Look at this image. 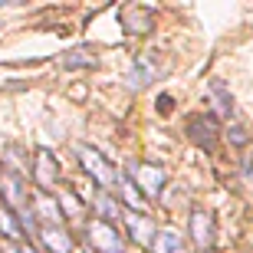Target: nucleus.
Returning a JSON list of instances; mask_svg holds the SVG:
<instances>
[{
	"instance_id": "412c9836",
	"label": "nucleus",
	"mask_w": 253,
	"mask_h": 253,
	"mask_svg": "<svg viewBox=\"0 0 253 253\" xmlns=\"http://www.w3.org/2000/svg\"><path fill=\"white\" fill-rule=\"evenodd\" d=\"M20 253H40V250H33V247H23V250H20Z\"/></svg>"
},
{
	"instance_id": "423d86ee",
	"label": "nucleus",
	"mask_w": 253,
	"mask_h": 253,
	"mask_svg": "<svg viewBox=\"0 0 253 253\" xmlns=\"http://www.w3.org/2000/svg\"><path fill=\"white\" fill-rule=\"evenodd\" d=\"M0 194H3V201H7L13 211H27V184L20 181V174H13V171H3L0 174Z\"/></svg>"
},
{
	"instance_id": "9d476101",
	"label": "nucleus",
	"mask_w": 253,
	"mask_h": 253,
	"mask_svg": "<svg viewBox=\"0 0 253 253\" xmlns=\"http://www.w3.org/2000/svg\"><path fill=\"white\" fill-rule=\"evenodd\" d=\"M40 237H43V244L53 253H73V240H69V234H66L63 227H43Z\"/></svg>"
},
{
	"instance_id": "f257e3e1",
	"label": "nucleus",
	"mask_w": 253,
	"mask_h": 253,
	"mask_svg": "<svg viewBox=\"0 0 253 253\" xmlns=\"http://www.w3.org/2000/svg\"><path fill=\"white\" fill-rule=\"evenodd\" d=\"M128 174L131 181H138V194L141 197H158L161 188H165V181H168V174H165V168L161 165H148V161H131L128 165Z\"/></svg>"
},
{
	"instance_id": "4468645a",
	"label": "nucleus",
	"mask_w": 253,
	"mask_h": 253,
	"mask_svg": "<svg viewBox=\"0 0 253 253\" xmlns=\"http://www.w3.org/2000/svg\"><path fill=\"white\" fill-rule=\"evenodd\" d=\"M125 27H128V33H148L151 30V13L148 10H128V13H125Z\"/></svg>"
},
{
	"instance_id": "dca6fc26",
	"label": "nucleus",
	"mask_w": 253,
	"mask_h": 253,
	"mask_svg": "<svg viewBox=\"0 0 253 253\" xmlns=\"http://www.w3.org/2000/svg\"><path fill=\"white\" fill-rule=\"evenodd\" d=\"M63 66L66 69H76V66H95V56H92V49H73L69 56H63Z\"/></svg>"
},
{
	"instance_id": "9b49d317",
	"label": "nucleus",
	"mask_w": 253,
	"mask_h": 253,
	"mask_svg": "<svg viewBox=\"0 0 253 253\" xmlns=\"http://www.w3.org/2000/svg\"><path fill=\"white\" fill-rule=\"evenodd\" d=\"M211 99H214V112L217 115H234V99H230V92H227V85L220 83V79L211 83Z\"/></svg>"
},
{
	"instance_id": "0eeeda50",
	"label": "nucleus",
	"mask_w": 253,
	"mask_h": 253,
	"mask_svg": "<svg viewBox=\"0 0 253 253\" xmlns=\"http://www.w3.org/2000/svg\"><path fill=\"white\" fill-rule=\"evenodd\" d=\"M158 59L155 56H141V59H135L131 63V69H128V85L131 89H145L148 83H155L158 79Z\"/></svg>"
},
{
	"instance_id": "f8f14e48",
	"label": "nucleus",
	"mask_w": 253,
	"mask_h": 253,
	"mask_svg": "<svg viewBox=\"0 0 253 253\" xmlns=\"http://www.w3.org/2000/svg\"><path fill=\"white\" fill-rule=\"evenodd\" d=\"M30 211H37V214L46 220V227H59V204H53L46 194L33 197V207H30Z\"/></svg>"
},
{
	"instance_id": "aec40b11",
	"label": "nucleus",
	"mask_w": 253,
	"mask_h": 253,
	"mask_svg": "<svg viewBox=\"0 0 253 253\" xmlns=\"http://www.w3.org/2000/svg\"><path fill=\"white\" fill-rule=\"evenodd\" d=\"M171 105H174V99H171V95H158V112H161V115H168Z\"/></svg>"
},
{
	"instance_id": "6e6552de",
	"label": "nucleus",
	"mask_w": 253,
	"mask_h": 253,
	"mask_svg": "<svg viewBox=\"0 0 253 253\" xmlns=\"http://www.w3.org/2000/svg\"><path fill=\"white\" fill-rule=\"evenodd\" d=\"M191 237L197 247H211L214 244V220L207 211H194L191 214Z\"/></svg>"
},
{
	"instance_id": "1a4fd4ad",
	"label": "nucleus",
	"mask_w": 253,
	"mask_h": 253,
	"mask_svg": "<svg viewBox=\"0 0 253 253\" xmlns=\"http://www.w3.org/2000/svg\"><path fill=\"white\" fill-rule=\"evenodd\" d=\"M155 253H184V237L178 230H171V227L158 230L155 234Z\"/></svg>"
},
{
	"instance_id": "f3484780",
	"label": "nucleus",
	"mask_w": 253,
	"mask_h": 253,
	"mask_svg": "<svg viewBox=\"0 0 253 253\" xmlns=\"http://www.w3.org/2000/svg\"><path fill=\"white\" fill-rule=\"evenodd\" d=\"M95 207H99V214L105 217V224H109V217H119V201H115V197H109V194H99L95 197Z\"/></svg>"
},
{
	"instance_id": "20e7f679",
	"label": "nucleus",
	"mask_w": 253,
	"mask_h": 253,
	"mask_svg": "<svg viewBox=\"0 0 253 253\" xmlns=\"http://www.w3.org/2000/svg\"><path fill=\"white\" fill-rule=\"evenodd\" d=\"M33 178H37V184L43 188V194L56 191L59 165H56V158H53V151H46V148H40V151H37V158H33Z\"/></svg>"
},
{
	"instance_id": "39448f33",
	"label": "nucleus",
	"mask_w": 253,
	"mask_h": 253,
	"mask_svg": "<svg viewBox=\"0 0 253 253\" xmlns=\"http://www.w3.org/2000/svg\"><path fill=\"white\" fill-rule=\"evenodd\" d=\"M188 138L194 141V145L211 151L217 145V119L214 115H197V119H191L188 122Z\"/></svg>"
},
{
	"instance_id": "ddd939ff",
	"label": "nucleus",
	"mask_w": 253,
	"mask_h": 253,
	"mask_svg": "<svg viewBox=\"0 0 253 253\" xmlns=\"http://www.w3.org/2000/svg\"><path fill=\"white\" fill-rule=\"evenodd\" d=\"M128 230L138 244H151L155 240V227H151L148 217H141V214H128Z\"/></svg>"
},
{
	"instance_id": "a211bd4d",
	"label": "nucleus",
	"mask_w": 253,
	"mask_h": 253,
	"mask_svg": "<svg viewBox=\"0 0 253 253\" xmlns=\"http://www.w3.org/2000/svg\"><path fill=\"white\" fill-rule=\"evenodd\" d=\"M119 188H122V194H125V201H128L131 207H135V211H141V204H145V197L138 194V188H135V184H131L128 178H119Z\"/></svg>"
},
{
	"instance_id": "7ed1b4c3",
	"label": "nucleus",
	"mask_w": 253,
	"mask_h": 253,
	"mask_svg": "<svg viewBox=\"0 0 253 253\" xmlns=\"http://www.w3.org/2000/svg\"><path fill=\"white\" fill-rule=\"evenodd\" d=\"M85 237H89V244L99 253H122V247H125L119 230L112 224H105V220H89L85 224Z\"/></svg>"
},
{
	"instance_id": "6ab92c4d",
	"label": "nucleus",
	"mask_w": 253,
	"mask_h": 253,
	"mask_svg": "<svg viewBox=\"0 0 253 253\" xmlns=\"http://www.w3.org/2000/svg\"><path fill=\"white\" fill-rule=\"evenodd\" d=\"M227 138H230L234 148H244V145H247V128H244V125H230V128H227Z\"/></svg>"
},
{
	"instance_id": "f03ea898",
	"label": "nucleus",
	"mask_w": 253,
	"mask_h": 253,
	"mask_svg": "<svg viewBox=\"0 0 253 253\" xmlns=\"http://www.w3.org/2000/svg\"><path fill=\"white\" fill-rule=\"evenodd\" d=\"M76 155H79V165H83V168L95 178V184H99V188L109 191V188H115V184H119V174H115V168H112V165H109V161H105L95 148H76Z\"/></svg>"
},
{
	"instance_id": "2eb2a0df",
	"label": "nucleus",
	"mask_w": 253,
	"mask_h": 253,
	"mask_svg": "<svg viewBox=\"0 0 253 253\" xmlns=\"http://www.w3.org/2000/svg\"><path fill=\"white\" fill-rule=\"evenodd\" d=\"M0 230H3V237L7 240H17V237H23V227H20V220L13 214H7V211H0Z\"/></svg>"
}]
</instances>
